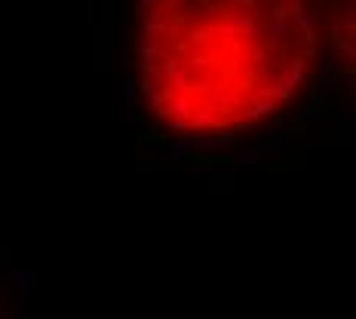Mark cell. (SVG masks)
<instances>
[{
    "label": "cell",
    "mask_w": 356,
    "mask_h": 319,
    "mask_svg": "<svg viewBox=\"0 0 356 319\" xmlns=\"http://www.w3.org/2000/svg\"><path fill=\"white\" fill-rule=\"evenodd\" d=\"M325 58L316 0H126L132 108L178 142L255 138L292 123Z\"/></svg>",
    "instance_id": "cell-1"
},
{
    "label": "cell",
    "mask_w": 356,
    "mask_h": 319,
    "mask_svg": "<svg viewBox=\"0 0 356 319\" xmlns=\"http://www.w3.org/2000/svg\"><path fill=\"white\" fill-rule=\"evenodd\" d=\"M323 13L325 40H329V53L335 65L353 62V0H316Z\"/></svg>",
    "instance_id": "cell-2"
}]
</instances>
